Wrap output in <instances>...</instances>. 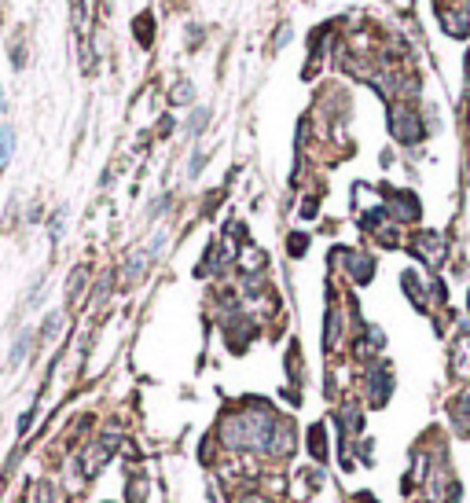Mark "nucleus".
<instances>
[{
	"label": "nucleus",
	"instance_id": "a211bd4d",
	"mask_svg": "<svg viewBox=\"0 0 470 503\" xmlns=\"http://www.w3.org/2000/svg\"><path fill=\"white\" fill-rule=\"evenodd\" d=\"M59 324H63V313H48V316H45V324H41V338H56Z\"/></svg>",
	"mask_w": 470,
	"mask_h": 503
},
{
	"label": "nucleus",
	"instance_id": "dca6fc26",
	"mask_svg": "<svg viewBox=\"0 0 470 503\" xmlns=\"http://www.w3.org/2000/svg\"><path fill=\"white\" fill-rule=\"evenodd\" d=\"M52 496H56V492H52L48 481H34V489H30V500H34V503H52Z\"/></svg>",
	"mask_w": 470,
	"mask_h": 503
},
{
	"label": "nucleus",
	"instance_id": "4468645a",
	"mask_svg": "<svg viewBox=\"0 0 470 503\" xmlns=\"http://www.w3.org/2000/svg\"><path fill=\"white\" fill-rule=\"evenodd\" d=\"M445 30H448L452 37H467L470 23H467V15H448V19H445Z\"/></svg>",
	"mask_w": 470,
	"mask_h": 503
},
{
	"label": "nucleus",
	"instance_id": "6ab92c4d",
	"mask_svg": "<svg viewBox=\"0 0 470 503\" xmlns=\"http://www.w3.org/2000/svg\"><path fill=\"white\" fill-rule=\"evenodd\" d=\"M136 37H140V45H151V15L136 19Z\"/></svg>",
	"mask_w": 470,
	"mask_h": 503
},
{
	"label": "nucleus",
	"instance_id": "7ed1b4c3",
	"mask_svg": "<svg viewBox=\"0 0 470 503\" xmlns=\"http://www.w3.org/2000/svg\"><path fill=\"white\" fill-rule=\"evenodd\" d=\"M393 133H397V140H404V144H419L423 140L419 114L408 111V107H393Z\"/></svg>",
	"mask_w": 470,
	"mask_h": 503
},
{
	"label": "nucleus",
	"instance_id": "f03ea898",
	"mask_svg": "<svg viewBox=\"0 0 470 503\" xmlns=\"http://www.w3.org/2000/svg\"><path fill=\"white\" fill-rule=\"evenodd\" d=\"M114 441H118V437H114V434H107L103 441H96V445H89V448L81 452V474H85V478L100 474V467L111 463V456H114Z\"/></svg>",
	"mask_w": 470,
	"mask_h": 503
},
{
	"label": "nucleus",
	"instance_id": "39448f33",
	"mask_svg": "<svg viewBox=\"0 0 470 503\" xmlns=\"http://www.w3.org/2000/svg\"><path fill=\"white\" fill-rule=\"evenodd\" d=\"M368 382H371V404L382 408L386 397H390V368L386 364H375V368L368 371Z\"/></svg>",
	"mask_w": 470,
	"mask_h": 503
},
{
	"label": "nucleus",
	"instance_id": "a878e982",
	"mask_svg": "<svg viewBox=\"0 0 470 503\" xmlns=\"http://www.w3.org/2000/svg\"><path fill=\"white\" fill-rule=\"evenodd\" d=\"M0 111H4V96H0Z\"/></svg>",
	"mask_w": 470,
	"mask_h": 503
},
{
	"label": "nucleus",
	"instance_id": "f3484780",
	"mask_svg": "<svg viewBox=\"0 0 470 503\" xmlns=\"http://www.w3.org/2000/svg\"><path fill=\"white\" fill-rule=\"evenodd\" d=\"M169 100H173L177 107H180V103H191V100H195V89H191V81H180L177 89H173V96H169Z\"/></svg>",
	"mask_w": 470,
	"mask_h": 503
},
{
	"label": "nucleus",
	"instance_id": "1a4fd4ad",
	"mask_svg": "<svg viewBox=\"0 0 470 503\" xmlns=\"http://www.w3.org/2000/svg\"><path fill=\"white\" fill-rule=\"evenodd\" d=\"M393 210H401V221L419 217V202H415V195H408V191H401V195L393 199Z\"/></svg>",
	"mask_w": 470,
	"mask_h": 503
},
{
	"label": "nucleus",
	"instance_id": "423d86ee",
	"mask_svg": "<svg viewBox=\"0 0 470 503\" xmlns=\"http://www.w3.org/2000/svg\"><path fill=\"white\" fill-rule=\"evenodd\" d=\"M448 412H452V426H456V434H459V437H470V390H467V393H459Z\"/></svg>",
	"mask_w": 470,
	"mask_h": 503
},
{
	"label": "nucleus",
	"instance_id": "f8f14e48",
	"mask_svg": "<svg viewBox=\"0 0 470 503\" xmlns=\"http://www.w3.org/2000/svg\"><path fill=\"white\" fill-rule=\"evenodd\" d=\"M309 445H313V456L316 459H327V445H324V426H313V430H309Z\"/></svg>",
	"mask_w": 470,
	"mask_h": 503
},
{
	"label": "nucleus",
	"instance_id": "9d476101",
	"mask_svg": "<svg viewBox=\"0 0 470 503\" xmlns=\"http://www.w3.org/2000/svg\"><path fill=\"white\" fill-rule=\"evenodd\" d=\"M30 346H34V331H23V335H19V342L12 346V364H23L26 353H30Z\"/></svg>",
	"mask_w": 470,
	"mask_h": 503
},
{
	"label": "nucleus",
	"instance_id": "20e7f679",
	"mask_svg": "<svg viewBox=\"0 0 470 503\" xmlns=\"http://www.w3.org/2000/svg\"><path fill=\"white\" fill-rule=\"evenodd\" d=\"M415 254H419L426 265H441L448 250H445V243H441V235H437V232H423L419 239H415Z\"/></svg>",
	"mask_w": 470,
	"mask_h": 503
},
{
	"label": "nucleus",
	"instance_id": "412c9836",
	"mask_svg": "<svg viewBox=\"0 0 470 503\" xmlns=\"http://www.w3.org/2000/svg\"><path fill=\"white\" fill-rule=\"evenodd\" d=\"M202 162H206V155H195V158H191V166H188V173H191V177H199Z\"/></svg>",
	"mask_w": 470,
	"mask_h": 503
},
{
	"label": "nucleus",
	"instance_id": "2eb2a0df",
	"mask_svg": "<svg viewBox=\"0 0 470 503\" xmlns=\"http://www.w3.org/2000/svg\"><path fill=\"white\" fill-rule=\"evenodd\" d=\"M147 258H151V254H136V258H129V265H125V280H140V276H144V261Z\"/></svg>",
	"mask_w": 470,
	"mask_h": 503
},
{
	"label": "nucleus",
	"instance_id": "0eeeda50",
	"mask_svg": "<svg viewBox=\"0 0 470 503\" xmlns=\"http://www.w3.org/2000/svg\"><path fill=\"white\" fill-rule=\"evenodd\" d=\"M452 375L456 379H470V335H463L452 346Z\"/></svg>",
	"mask_w": 470,
	"mask_h": 503
},
{
	"label": "nucleus",
	"instance_id": "b1692460",
	"mask_svg": "<svg viewBox=\"0 0 470 503\" xmlns=\"http://www.w3.org/2000/svg\"><path fill=\"white\" fill-rule=\"evenodd\" d=\"M313 213H316V199H309L305 206H302V217H313Z\"/></svg>",
	"mask_w": 470,
	"mask_h": 503
},
{
	"label": "nucleus",
	"instance_id": "9b49d317",
	"mask_svg": "<svg viewBox=\"0 0 470 503\" xmlns=\"http://www.w3.org/2000/svg\"><path fill=\"white\" fill-rule=\"evenodd\" d=\"M12 151H15V129H12V125H4V129H0V166L12 158Z\"/></svg>",
	"mask_w": 470,
	"mask_h": 503
},
{
	"label": "nucleus",
	"instance_id": "aec40b11",
	"mask_svg": "<svg viewBox=\"0 0 470 503\" xmlns=\"http://www.w3.org/2000/svg\"><path fill=\"white\" fill-rule=\"evenodd\" d=\"M305 235H291V254H294V258H302V254H305Z\"/></svg>",
	"mask_w": 470,
	"mask_h": 503
},
{
	"label": "nucleus",
	"instance_id": "ddd939ff",
	"mask_svg": "<svg viewBox=\"0 0 470 503\" xmlns=\"http://www.w3.org/2000/svg\"><path fill=\"white\" fill-rule=\"evenodd\" d=\"M206 122H210V111H206V107H199V111L188 118V133H191V136H202V129H206Z\"/></svg>",
	"mask_w": 470,
	"mask_h": 503
},
{
	"label": "nucleus",
	"instance_id": "6e6552de",
	"mask_svg": "<svg viewBox=\"0 0 470 503\" xmlns=\"http://www.w3.org/2000/svg\"><path fill=\"white\" fill-rule=\"evenodd\" d=\"M346 265H349V276L357 283H371V276H375V261L364 258V254H346Z\"/></svg>",
	"mask_w": 470,
	"mask_h": 503
},
{
	"label": "nucleus",
	"instance_id": "f257e3e1",
	"mask_svg": "<svg viewBox=\"0 0 470 503\" xmlns=\"http://www.w3.org/2000/svg\"><path fill=\"white\" fill-rule=\"evenodd\" d=\"M276 426H280V419H276L272 412L232 415V419L221 423V445L235 448V452H243V448H269Z\"/></svg>",
	"mask_w": 470,
	"mask_h": 503
},
{
	"label": "nucleus",
	"instance_id": "5701e85b",
	"mask_svg": "<svg viewBox=\"0 0 470 503\" xmlns=\"http://www.w3.org/2000/svg\"><path fill=\"white\" fill-rule=\"evenodd\" d=\"M30 423H34V412H26V415H23V423H19V434H26V430H30Z\"/></svg>",
	"mask_w": 470,
	"mask_h": 503
},
{
	"label": "nucleus",
	"instance_id": "393cba45",
	"mask_svg": "<svg viewBox=\"0 0 470 503\" xmlns=\"http://www.w3.org/2000/svg\"><path fill=\"white\" fill-rule=\"evenodd\" d=\"M243 503H269V500H261V496H250V500H243Z\"/></svg>",
	"mask_w": 470,
	"mask_h": 503
},
{
	"label": "nucleus",
	"instance_id": "4be33fe9",
	"mask_svg": "<svg viewBox=\"0 0 470 503\" xmlns=\"http://www.w3.org/2000/svg\"><path fill=\"white\" fill-rule=\"evenodd\" d=\"M287 41H291V26L283 23V30H280V34H276V45H287Z\"/></svg>",
	"mask_w": 470,
	"mask_h": 503
}]
</instances>
